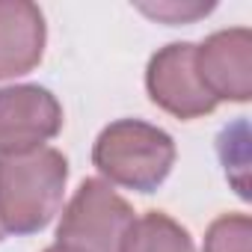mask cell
Instances as JSON below:
<instances>
[{
	"label": "cell",
	"mask_w": 252,
	"mask_h": 252,
	"mask_svg": "<svg viewBox=\"0 0 252 252\" xmlns=\"http://www.w3.org/2000/svg\"><path fill=\"white\" fill-rule=\"evenodd\" d=\"M68 160L42 146L27 155L0 158V222L9 234L42 231L63 208Z\"/></svg>",
	"instance_id": "6da1fadb"
},
{
	"label": "cell",
	"mask_w": 252,
	"mask_h": 252,
	"mask_svg": "<svg viewBox=\"0 0 252 252\" xmlns=\"http://www.w3.org/2000/svg\"><path fill=\"white\" fill-rule=\"evenodd\" d=\"M175 158V140L143 119L110 122L92 146V163L101 181L134 193H155L169 178Z\"/></svg>",
	"instance_id": "7a4b0ae2"
},
{
	"label": "cell",
	"mask_w": 252,
	"mask_h": 252,
	"mask_svg": "<svg viewBox=\"0 0 252 252\" xmlns=\"http://www.w3.org/2000/svg\"><path fill=\"white\" fill-rule=\"evenodd\" d=\"M134 220V208L107 181L86 178L63 211L57 243L80 252H122Z\"/></svg>",
	"instance_id": "3957f363"
},
{
	"label": "cell",
	"mask_w": 252,
	"mask_h": 252,
	"mask_svg": "<svg viewBox=\"0 0 252 252\" xmlns=\"http://www.w3.org/2000/svg\"><path fill=\"white\" fill-rule=\"evenodd\" d=\"M63 131V107L54 92L36 83L0 89V158L27 155Z\"/></svg>",
	"instance_id": "277c9868"
},
{
	"label": "cell",
	"mask_w": 252,
	"mask_h": 252,
	"mask_svg": "<svg viewBox=\"0 0 252 252\" xmlns=\"http://www.w3.org/2000/svg\"><path fill=\"white\" fill-rule=\"evenodd\" d=\"M196 45L193 42H172L152 54L146 65V89L149 98L175 119H202L217 110V101L202 89L196 74Z\"/></svg>",
	"instance_id": "5b68a950"
},
{
	"label": "cell",
	"mask_w": 252,
	"mask_h": 252,
	"mask_svg": "<svg viewBox=\"0 0 252 252\" xmlns=\"http://www.w3.org/2000/svg\"><path fill=\"white\" fill-rule=\"evenodd\" d=\"M196 74L202 89L217 101L246 104L252 98V30L228 27L196 45Z\"/></svg>",
	"instance_id": "8992f818"
},
{
	"label": "cell",
	"mask_w": 252,
	"mask_h": 252,
	"mask_svg": "<svg viewBox=\"0 0 252 252\" xmlns=\"http://www.w3.org/2000/svg\"><path fill=\"white\" fill-rule=\"evenodd\" d=\"M45 15L30 0H0V80L30 74L45 57Z\"/></svg>",
	"instance_id": "52a82bcc"
},
{
	"label": "cell",
	"mask_w": 252,
	"mask_h": 252,
	"mask_svg": "<svg viewBox=\"0 0 252 252\" xmlns=\"http://www.w3.org/2000/svg\"><path fill=\"white\" fill-rule=\"evenodd\" d=\"M122 252H196L190 231L163 211H149L134 220Z\"/></svg>",
	"instance_id": "ba28073f"
},
{
	"label": "cell",
	"mask_w": 252,
	"mask_h": 252,
	"mask_svg": "<svg viewBox=\"0 0 252 252\" xmlns=\"http://www.w3.org/2000/svg\"><path fill=\"white\" fill-rule=\"evenodd\" d=\"M202 252H252V220L249 214H222L208 231Z\"/></svg>",
	"instance_id": "9c48e42d"
},
{
	"label": "cell",
	"mask_w": 252,
	"mask_h": 252,
	"mask_svg": "<svg viewBox=\"0 0 252 252\" xmlns=\"http://www.w3.org/2000/svg\"><path fill=\"white\" fill-rule=\"evenodd\" d=\"M137 9L155 21H166V24H190L205 18L208 12H214V3H178V0H163V3H137Z\"/></svg>",
	"instance_id": "30bf717a"
},
{
	"label": "cell",
	"mask_w": 252,
	"mask_h": 252,
	"mask_svg": "<svg viewBox=\"0 0 252 252\" xmlns=\"http://www.w3.org/2000/svg\"><path fill=\"white\" fill-rule=\"evenodd\" d=\"M42 252H80V249H74V246H65V243H57V240H54V243H51L48 249H42Z\"/></svg>",
	"instance_id": "8fae6325"
},
{
	"label": "cell",
	"mask_w": 252,
	"mask_h": 252,
	"mask_svg": "<svg viewBox=\"0 0 252 252\" xmlns=\"http://www.w3.org/2000/svg\"><path fill=\"white\" fill-rule=\"evenodd\" d=\"M6 237V231H3V222H0V240H3Z\"/></svg>",
	"instance_id": "7c38bea8"
}]
</instances>
